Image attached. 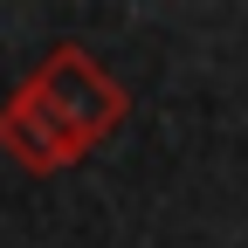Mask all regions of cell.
I'll return each instance as SVG.
<instances>
[{"label": "cell", "instance_id": "cell-2", "mask_svg": "<svg viewBox=\"0 0 248 248\" xmlns=\"http://www.w3.org/2000/svg\"><path fill=\"white\" fill-rule=\"evenodd\" d=\"M0 152H7L21 172H35V179H48V172H62V166L90 159V145H83L28 83H14V97L0 104Z\"/></svg>", "mask_w": 248, "mask_h": 248}, {"label": "cell", "instance_id": "cell-1", "mask_svg": "<svg viewBox=\"0 0 248 248\" xmlns=\"http://www.w3.org/2000/svg\"><path fill=\"white\" fill-rule=\"evenodd\" d=\"M28 90L69 124V131L83 138V145H104L124 117H131V90H124L110 69L90 48H76V42H62V48H48L42 55V69L28 76Z\"/></svg>", "mask_w": 248, "mask_h": 248}]
</instances>
